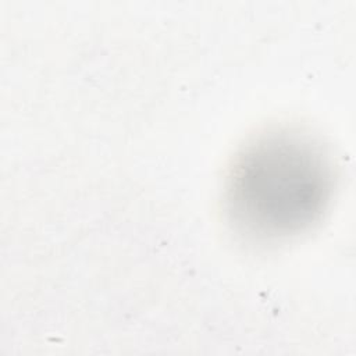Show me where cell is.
Here are the masks:
<instances>
[{
  "instance_id": "1",
  "label": "cell",
  "mask_w": 356,
  "mask_h": 356,
  "mask_svg": "<svg viewBox=\"0 0 356 356\" xmlns=\"http://www.w3.org/2000/svg\"><path fill=\"white\" fill-rule=\"evenodd\" d=\"M334 188L331 164L307 135L275 129L235 156L225 181V211L248 239L278 242L312 227Z\"/></svg>"
}]
</instances>
